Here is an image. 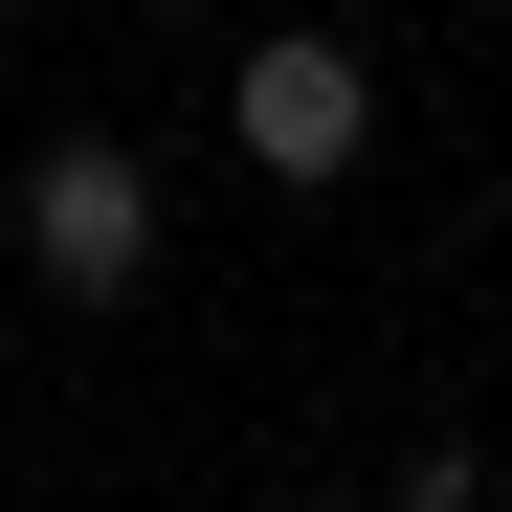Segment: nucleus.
Returning a JSON list of instances; mask_svg holds the SVG:
<instances>
[{"label": "nucleus", "instance_id": "f03ea898", "mask_svg": "<svg viewBox=\"0 0 512 512\" xmlns=\"http://www.w3.org/2000/svg\"><path fill=\"white\" fill-rule=\"evenodd\" d=\"M23 268H45L67 312H112V290L156 268V156H134V134H45V156H23Z\"/></svg>", "mask_w": 512, "mask_h": 512}, {"label": "nucleus", "instance_id": "f257e3e1", "mask_svg": "<svg viewBox=\"0 0 512 512\" xmlns=\"http://www.w3.org/2000/svg\"><path fill=\"white\" fill-rule=\"evenodd\" d=\"M223 134H245V179H268V201H334V179H357V134H379V67L334 45V23H268V45H245V90H223Z\"/></svg>", "mask_w": 512, "mask_h": 512}]
</instances>
